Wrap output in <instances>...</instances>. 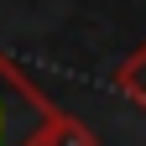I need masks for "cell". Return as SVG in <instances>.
Listing matches in <instances>:
<instances>
[{
  "label": "cell",
  "mask_w": 146,
  "mask_h": 146,
  "mask_svg": "<svg viewBox=\"0 0 146 146\" xmlns=\"http://www.w3.org/2000/svg\"><path fill=\"white\" fill-rule=\"evenodd\" d=\"M63 115L11 58H0V146H52Z\"/></svg>",
  "instance_id": "1"
},
{
  "label": "cell",
  "mask_w": 146,
  "mask_h": 146,
  "mask_svg": "<svg viewBox=\"0 0 146 146\" xmlns=\"http://www.w3.org/2000/svg\"><path fill=\"white\" fill-rule=\"evenodd\" d=\"M120 89H125L131 99H141V104H146V52H136V58L125 63V73H120Z\"/></svg>",
  "instance_id": "2"
}]
</instances>
